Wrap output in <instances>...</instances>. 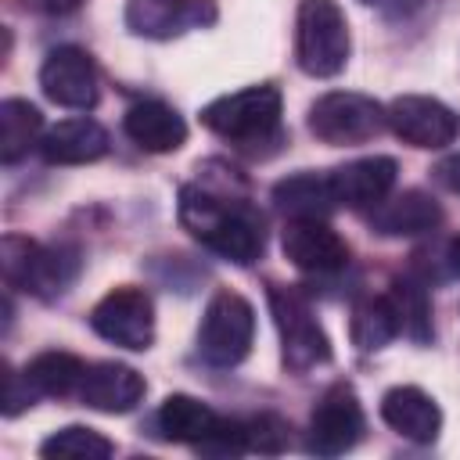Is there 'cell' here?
I'll use <instances>...</instances> for the list:
<instances>
[{
    "label": "cell",
    "mask_w": 460,
    "mask_h": 460,
    "mask_svg": "<svg viewBox=\"0 0 460 460\" xmlns=\"http://www.w3.org/2000/svg\"><path fill=\"white\" fill-rule=\"evenodd\" d=\"M381 420L410 442H435L442 428V410L424 388L395 385L381 395Z\"/></svg>",
    "instance_id": "obj_16"
},
{
    "label": "cell",
    "mask_w": 460,
    "mask_h": 460,
    "mask_svg": "<svg viewBox=\"0 0 460 460\" xmlns=\"http://www.w3.org/2000/svg\"><path fill=\"white\" fill-rule=\"evenodd\" d=\"M388 126L385 108L352 90H331L309 104V133L331 147H352L374 140Z\"/></svg>",
    "instance_id": "obj_7"
},
{
    "label": "cell",
    "mask_w": 460,
    "mask_h": 460,
    "mask_svg": "<svg viewBox=\"0 0 460 460\" xmlns=\"http://www.w3.org/2000/svg\"><path fill=\"white\" fill-rule=\"evenodd\" d=\"M392 305H395V316H399V334L413 338L417 345H424L431 338V302H428V284L424 280H413V277H402L392 284L388 291Z\"/></svg>",
    "instance_id": "obj_25"
},
{
    "label": "cell",
    "mask_w": 460,
    "mask_h": 460,
    "mask_svg": "<svg viewBox=\"0 0 460 460\" xmlns=\"http://www.w3.org/2000/svg\"><path fill=\"white\" fill-rule=\"evenodd\" d=\"M363 428H367V420H363L359 395L352 392V385L338 381L320 395V402L309 417L305 449L316 456H341L363 438Z\"/></svg>",
    "instance_id": "obj_9"
},
{
    "label": "cell",
    "mask_w": 460,
    "mask_h": 460,
    "mask_svg": "<svg viewBox=\"0 0 460 460\" xmlns=\"http://www.w3.org/2000/svg\"><path fill=\"white\" fill-rule=\"evenodd\" d=\"M219 417L212 413V406H205L201 399L194 395H169L162 406H158V428L169 442H190V446H201L212 431H216Z\"/></svg>",
    "instance_id": "obj_21"
},
{
    "label": "cell",
    "mask_w": 460,
    "mask_h": 460,
    "mask_svg": "<svg viewBox=\"0 0 460 460\" xmlns=\"http://www.w3.org/2000/svg\"><path fill=\"white\" fill-rule=\"evenodd\" d=\"M25 381L32 385L36 395H50V399H65L79 392V381L86 374V363L72 352H40L25 363Z\"/></svg>",
    "instance_id": "obj_23"
},
{
    "label": "cell",
    "mask_w": 460,
    "mask_h": 460,
    "mask_svg": "<svg viewBox=\"0 0 460 460\" xmlns=\"http://www.w3.org/2000/svg\"><path fill=\"white\" fill-rule=\"evenodd\" d=\"M32 399H36V392H32V385L25 381V374H7V395H4V417H18L25 406H32Z\"/></svg>",
    "instance_id": "obj_28"
},
{
    "label": "cell",
    "mask_w": 460,
    "mask_h": 460,
    "mask_svg": "<svg viewBox=\"0 0 460 460\" xmlns=\"http://www.w3.org/2000/svg\"><path fill=\"white\" fill-rule=\"evenodd\" d=\"M442 223V208L431 194L424 190H402L395 198H385L370 212V226L385 237H417L431 234Z\"/></svg>",
    "instance_id": "obj_19"
},
{
    "label": "cell",
    "mask_w": 460,
    "mask_h": 460,
    "mask_svg": "<svg viewBox=\"0 0 460 460\" xmlns=\"http://www.w3.org/2000/svg\"><path fill=\"white\" fill-rule=\"evenodd\" d=\"M216 22V0H129L126 25L147 40H172Z\"/></svg>",
    "instance_id": "obj_13"
},
{
    "label": "cell",
    "mask_w": 460,
    "mask_h": 460,
    "mask_svg": "<svg viewBox=\"0 0 460 460\" xmlns=\"http://www.w3.org/2000/svg\"><path fill=\"white\" fill-rule=\"evenodd\" d=\"M349 22L334 0H302L295 14V61L305 75L331 79L349 61Z\"/></svg>",
    "instance_id": "obj_2"
},
{
    "label": "cell",
    "mask_w": 460,
    "mask_h": 460,
    "mask_svg": "<svg viewBox=\"0 0 460 460\" xmlns=\"http://www.w3.org/2000/svg\"><path fill=\"white\" fill-rule=\"evenodd\" d=\"M40 453L50 456V460H104V456L115 453V442L104 438V435L93 431V428L68 424V428L54 431L50 438H43Z\"/></svg>",
    "instance_id": "obj_26"
},
{
    "label": "cell",
    "mask_w": 460,
    "mask_h": 460,
    "mask_svg": "<svg viewBox=\"0 0 460 460\" xmlns=\"http://www.w3.org/2000/svg\"><path fill=\"white\" fill-rule=\"evenodd\" d=\"M122 129L126 137L147 151V155H169L180 151L187 140V122L176 108H169L165 101H137L126 115H122Z\"/></svg>",
    "instance_id": "obj_17"
},
{
    "label": "cell",
    "mask_w": 460,
    "mask_h": 460,
    "mask_svg": "<svg viewBox=\"0 0 460 460\" xmlns=\"http://www.w3.org/2000/svg\"><path fill=\"white\" fill-rule=\"evenodd\" d=\"M349 334H352V345L363 349V352H377L385 349L395 334H399V316H395V305L388 295H367L352 305V316H349Z\"/></svg>",
    "instance_id": "obj_22"
},
{
    "label": "cell",
    "mask_w": 460,
    "mask_h": 460,
    "mask_svg": "<svg viewBox=\"0 0 460 460\" xmlns=\"http://www.w3.org/2000/svg\"><path fill=\"white\" fill-rule=\"evenodd\" d=\"M40 129H43L40 108L22 97H7L0 104V158H4V165H14L18 158H25L29 147L40 140Z\"/></svg>",
    "instance_id": "obj_24"
},
{
    "label": "cell",
    "mask_w": 460,
    "mask_h": 460,
    "mask_svg": "<svg viewBox=\"0 0 460 460\" xmlns=\"http://www.w3.org/2000/svg\"><path fill=\"white\" fill-rule=\"evenodd\" d=\"M108 129L86 115L79 119H61L58 126H50L40 140V155L50 165H86L108 155Z\"/></svg>",
    "instance_id": "obj_18"
},
{
    "label": "cell",
    "mask_w": 460,
    "mask_h": 460,
    "mask_svg": "<svg viewBox=\"0 0 460 460\" xmlns=\"http://www.w3.org/2000/svg\"><path fill=\"white\" fill-rule=\"evenodd\" d=\"M40 11H47V14H68V11H75L83 0H32Z\"/></svg>",
    "instance_id": "obj_30"
},
{
    "label": "cell",
    "mask_w": 460,
    "mask_h": 460,
    "mask_svg": "<svg viewBox=\"0 0 460 460\" xmlns=\"http://www.w3.org/2000/svg\"><path fill=\"white\" fill-rule=\"evenodd\" d=\"M90 327L119 349L144 352L155 341V302L144 288H111L90 309Z\"/></svg>",
    "instance_id": "obj_8"
},
{
    "label": "cell",
    "mask_w": 460,
    "mask_h": 460,
    "mask_svg": "<svg viewBox=\"0 0 460 460\" xmlns=\"http://www.w3.org/2000/svg\"><path fill=\"white\" fill-rule=\"evenodd\" d=\"M363 4H374V0H363Z\"/></svg>",
    "instance_id": "obj_31"
},
{
    "label": "cell",
    "mask_w": 460,
    "mask_h": 460,
    "mask_svg": "<svg viewBox=\"0 0 460 460\" xmlns=\"http://www.w3.org/2000/svg\"><path fill=\"white\" fill-rule=\"evenodd\" d=\"M280 252L284 259H291V266L305 273H338L349 266L345 237L334 226H327V219H316V216L291 219L280 234Z\"/></svg>",
    "instance_id": "obj_12"
},
{
    "label": "cell",
    "mask_w": 460,
    "mask_h": 460,
    "mask_svg": "<svg viewBox=\"0 0 460 460\" xmlns=\"http://www.w3.org/2000/svg\"><path fill=\"white\" fill-rule=\"evenodd\" d=\"M180 223L216 255H223L226 262L237 266H252L262 248H266V230H262V216L234 194L201 187V183H187L180 190Z\"/></svg>",
    "instance_id": "obj_1"
},
{
    "label": "cell",
    "mask_w": 460,
    "mask_h": 460,
    "mask_svg": "<svg viewBox=\"0 0 460 460\" xmlns=\"http://www.w3.org/2000/svg\"><path fill=\"white\" fill-rule=\"evenodd\" d=\"M270 309H273V323L280 331V356H284L288 370L305 374L331 359V341H327L323 327L316 323L309 298L298 288L270 284Z\"/></svg>",
    "instance_id": "obj_6"
},
{
    "label": "cell",
    "mask_w": 460,
    "mask_h": 460,
    "mask_svg": "<svg viewBox=\"0 0 460 460\" xmlns=\"http://www.w3.org/2000/svg\"><path fill=\"white\" fill-rule=\"evenodd\" d=\"M0 266L11 288H22L36 298H58L79 273V259L68 248H43L29 237L7 234L0 241Z\"/></svg>",
    "instance_id": "obj_4"
},
{
    "label": "cell",
    "mask_w": 460,
    "mask_h": 460,
    "mask_svg": "<svg viewBox=\"0 0 460 460\" xmlns=\"http://www.w3.org/2000/svg\"><path fill=\"white\" fill-rule=\"evenodd\" d=\"M40 86L43 93L72 111H90L101 97V83H97V65L83 47H54L43 65H40Z\"/></svg>",
    "instance_id": "obj_10"
},
{
    "label": "cell",
    "mask_w": 460,
    "mask_h": 460,
    "mask_svg": "<svg viewBox=\"0 0 460 460\" xmlns=\"http://www.w3.org/2000/svg\"><path fill=\"white\" fill-rule=\"evenodd\" d=\"M395 172H399L395 158L370 155V158H356V162H345V165L331 169V187H334L338 205L374 208V205H381L392 194Z\"/></svg>",
    "instance_id": "obj_15"
},
{
    "label": "cell",
    "mask_w": 460,
    "mask_h": 460,
    "mask_svg": "<svg viewBox=\"0 0 460 460\" xmlns=\"http://www.w3.org/2000/svg\"><path fill=\"white\" fill-rule=\"evenodd\" d=\"M201 126L230 144L270 140L280 126V90L277 86H248L237 93H223L201 108Z\"/></svg>",
    "instance_id": "obj_3"
},
{
    "label": "cell",
    "mask_w": 460,
    "mask_h": 460,
    "mask_svg": "<svg viewBox=\"0 0 460 460\" xmlns=\"http://www.w3.org/2000/svg\"><path fill=\"white\" fill-rule=\"evenodd\" d=\"M273 201L280 212H288L291 219L298 216H316L323 219L331 208H338L334 187H331V172H295L288 180H280L273 187Z\"/></svg>",
    "instance_id": "obj_20"
},
{
    "label": "cell",
    "mask_w": 460,
    "mask_h": 460,
    "mask_svg": "<svg viewBox=\"0 0 460 460\" xmlns=\"http://www.w3.org/2000/svg\"><path fill=\"white\" fill-rule=\"evenodd\" d=\"M385 119H388V129L402 144L428 147V151L453 144L456 140V129H460L456 115L442 101L424 97V93H402V97H395L385 108Z\"/></svg>",
    "instance_id": "obj_11"
},
{
    "label": "cell",
    "mask_w": 460,
    "mask_h": 460,
    "mask_svg": "<svg viewBox=\"0 0 460 460\" xmlns=\"http://www.w3.org/2000/svg\"><path fill=\"white\" fill-rule=\"evenodd\" d=\"M288 420L277 413H259L252 420H244V442L255 453H280L288 446Z\"/></svg>",
    "instance_id": "obj_27"
},
{
    "label": "cell",
    "mask_w": 460,
    "mask_h": 460,
    "mask_svg": "<svg viewBox=\"0 0 460 460\" xmlns=\"http://www.w3.org/2000/svg\"><path fill=\"white\" fill-rule=\"evenodd\" d=\"M435 180L446 187V190H453V194H460V155H449V158H442L435 169Z\"/></svg>",
    "instance_id": "obj_29"
},
{
    "label": "cell",
    "mask_w": 460,
    "mask_h": 460,
    "mask_svg": "<svg viewBox=\"0 0 460 460\" xmlns=\"http://www.w3.org/2000/svg\"><path fill=\"white\" fill-rule=\"evenodd\" d=\"M252 338H255V309L244 295L219 288L205 313H201V327H198V352L212 363V367H237L248 352H252Z\"/></svg>",
    "instance_id": "obj_5"
},
{
    "label": "cell",
    "mask_w": 460,
    "mask_h": 460,
    "mask_svg": "<svg viewBox=\"0 0 460 460\" xmlns=\"http://www.w3.org/2000/svg\"><path fill=\"white\" fill-rule=\"evenodd\" d=\"M144 392L147 385L133 367L104 359V363H86L75 399L97 413H129L144 399Z\"/></svg>",
    "instance_id": "obj_14"
}]
</instances>
